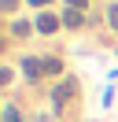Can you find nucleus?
<instances>
[{
	"label": "nucleus",
	"instance_id": "obj_1",
	"mask_svg": "<svg viewBox=\"0 0 118 122\" xmlns=\"http://www.w3.org/2000/svg\"><path fill=\"white\" fill-rule=\"evenodd\" d=\"M74 96H78V81H74V78H63V81L55 85V92H52L55 107H59V104H66V100H74Z\"/></svg>",
	"mask_w": 118,
	"mask_h": 122
},
{
	"label": "nucleus",
	"instance_id": "obj_2",
	"mask_svg": "<svg viewBox=\"0 0 118 122\" xmlns=\"http://www.w3.org/2000/svg\"><path fill=\"white\" fill-rule=\"evenodd\" d=\"M37 33H55L59 30V26H63V19H59V15H52V11H44V15H37Z\"/></svg>",
	"mask_w": 118,
	"mask_h": 122
},
{
	"label": "nucleus",
	"instance_id": "obj_3",
	"mask_svg": "<svg viewBox=\"0 0 118 122\" xmlns=\"http://www.w3.org/2000/svg\"><path fill=\"white\" fill-rule=\"evenodd\" d=\"M22 74H26L30 81H37V78L44 74V63H41V59H33V56H26V59H22Z\"/></svg>",
	"mask_w": 118,
	"mask_h": 122
},
{
	"label": "nucleus",
	"instance_id": "obj_4",
	"mask_svg": "<svg viewBox=\"0 0 118 122\" xmlns=\"http://www.w3.org/2000/svg\"><path fill=\"white\" fill-rule=\"evenodd\" d=\"M81 22H85V19H81V11H74V8L63 11V26H70V30H74V26H81Z\"/></svg>",
	"mask_w": 118,
	"mask_h": 122
},
{
	"label": "nucleus",
	"instance_id": "obj_5",
	"mask_svg": "<svg viewBox=\"0 0 118 122\" xmlns=\"http://www.w3.org/2000/svg\"><path fill=\"white\" fill-rule=\"evenodd\" d=\"M11 37H30V22L26 19H15L11 22Z\"/></svg>",
	"mask_w": 118,
	"mask_h": 122
},
{
	"label": "nucleus",
	"instance_id": "obj_6",
	"mask_svg": "<svg viewBox=\"0 0 118 122\" xmlns=\"http://www.w3.org/2000/svg\"><path fill=\"white\" fill-rule=\"evenodd\" d=\"M4 122H26V118H22V111L15 104H4Z\"/></svg>",
	"mask_w": 118,
	"mask_h": 122
},
{
	"label": "nucleus",
	"instance_id": "obj_7",
	"mask_svg": "<svg viewBox=\"0 0 118 122\" xmlns=\"http://www.w3.org/2000/svg\"><path fill=\"white\" fill-rule=\"evenodd\" d=\"M44 63V74H63V63L59 59H41Z\"/></svg>",
	"mask_w": 118,
	"mask_h": 122
},
{
	"label": "nucleus",
	"instance_id": "obj_8",
	"mask_svg": "<svg viewBox=\"0 0 118 122\" xmlns=\"http://www.w3.org/2000/svg\"><path fill=\"white\" fill-rule=\"evenodd\" d=\"M15 8H19V0H0V11L4 15H15Z\"/></svg>",
	"mask_w": 118,
	"mask_h": 122
},
{
	"label": "nucleus",
	"instance_id": "obj_9",
	"mask_svg": "<svg viewBox=\"0 0 118 122\" xmlns=\"http://www.w3.org/2000/svg\"><path fill=\"white\" fill-rule=\"evenodd\" d=\"M107 22L118 30V4H111V8H107Z\"/></svg>",
	"mask_w": 118,
	"mask_h": 122
},
{
	"label": "nucleus",
	"instance_id": "obj_10",
	"mask_svg": "<svg viewBox=\"0 0 118 122\" xmlns=\"http://www.w3.org/2000/svg\"><path fill=\"white\" fill-rule=\"evenodd\" d=\"M85 4H88V0H66V8H74V11H81Z\"/></svg>",
	"mask_w": 118,
	"mask_h": 122
},
{
	"label": "nucleus",
	"instance_id": "obj_11",
	"mask_svg": "<svg viewBox=\"0 0 118 122\" xmlns=\"http://www.w3.org/2000/svg\"><path fill=\"white\" fill-rule=\"evenodd\" d=\"M26 4H33V8H41V4H48V0H26Z\"/></svg>",
	"mask_w": 118,
	"mask_h": 122
}]
</instances>
